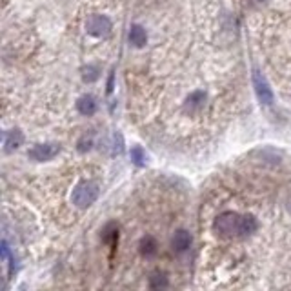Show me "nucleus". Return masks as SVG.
Masks as SVG:
<instances>
[{
  "mask_svg": "<svg viewBox=\"0 0 291 291\" xmlns=\"http://www.w3.org/2000/svg\"><path fill=\"white\" fill-rule=\"evenodd\" d=\"M0 253H2V260L11 259V251H9L8 240H2V244H0Z\"/></svg>",
  "mask_w": 291,
  "mask_h": 291,
  "instance_id": "obj_18",
  "label": "nucleus"
},
{
  "mask_svg": "<svg viewBox=\"0 0 291 291\" xmlns=\"http://www.w3.org/2000/svg\"><path fill=\"white\" fill-rule=\"evenodd\" d=\"M102 242L108 244L113 251L117 249V244H119V226L117 224H108L102 231Z\"/></svg>",
  "mask_w": 291,
  "mask_h": 291,
  "instance_id": "obj_12",
  "label": "nucleus"
},
{
  "mask_svg": "<svg viewBox=\"0 0 291 291\" xmlns=\"http://www.w3.org/2000/svg\"><path fill=\"white\" fill-rule=\"evenodd\" d=\"M113 89H115V71L111 69V73H109V76H108V89H106V93L111 95Z\"/></svg>",
  "mask_w": 291,
  "mask_h": 291,
  "instance_id": "obj_19",
  "label": "nucleus"
},
{
  "mask_svg": "<svg viewBox=\"0 0 291 291\" xmlns=\"http://www.w3.org/2000/svg\"><path fill=\"white\" fill-rule=\"evenodd\" d=\"M111 29H113V22L106 15H91L86 20V31L91 36H96V38L108 36L111 33Z\"/></svg>",
  "mask_w": 291,
  "mask_h": 291,
  "instance_id": "obj_3",
  "label": "nucleus"
},
{
  "mask_svg": "<svg viewBox=\"0 0 291 291\" xmlns=\"http://www.w3.org/2000/svg\"><path fill=\"white\" fill-rule=\"evenodd\" d=\"M169 286L168 273L164 271H153L149 275V289H166Z\"/></svg>",
  "mask_w": 291,
  "mask_h": 291,
  "instance_id": "obj_13",
  "label": "nucleus"
},
{
  "mask_svg": "<svg viewBox=\"0 0 291 291\" xmlns=\"http://www.w3.org/2000/svg\"><path fill=\"white\" fill-rule=\"evenodd\" d=\"M124 153V139L119 131L113 135V155H122Z\"/></svg>",
  "mask_w": 291,
  "mask_h": 291,
  "instance_id": "obj_16",
  "label": "nucleus"
},
{
  "mask_svg": "<svg viewBox=\"0 0 291 291\" xmlns=\"http://www.w3.org/2000/svg\"><path fill=\"white\" fill-rule=\"evenodd\" d=\"M129 157H131V162L139 168H144L146 166V151H144L140 146H133L131 151H129Z\"/></svg>",
  "mask_w": 291,
  "mask_h": 291,
  "instance_id": "obj_15",
  "label": "nucleus"
},
{
  "mask_svg": "<svg viewBox=\"0 0 291 291\" xmlns=\"http://www.w3.org/2000/svg\"><path fill=\"white\" fill-rule=\"evenodd\" d=\"M24 144V133L20 129H11V131L4 133V151L13 153Z\"/></svg>",
  "mask_w": 291,
  "mask_h": 291,
  "instance_id": "obj_9",
  "label": "nucleus"
},
{
  "mask_svg": "<svg viewBox=\"0 0 291 291\" xmlns=\"http://www.w3.org/2000/svg\"><path fill=\"white\" fill-rule=\"evenodd\" d=\"M259 229L253 215H240L237 211H224L213 220V233L222 240H244Z\"/></svg>",
  "mask_w": 291,
  "mask_h": 291,
  "instance_id": "obj_1",
  "label": "nucleus"
},
{
  "mask_svg": "<svg viewBox=\"0 0 291 291\" xmlns=\"http://www.w3.org/2000/svg\"><path fill=\"white\" fill-rule=\"evenodd\" d=\"M128 40L129 44L133 46V48H144V46L148 44V33H146V29L142 28L140 24H131V28H129V33H128Z\"/></svg>",
  "mask_w": 291,
  "mask_h": 291,
  "instance_id": "obj_8",
  "label": "nucleus"
},
{
  "mask_svg": "<svg viewBox=\"0 0 291 291\" xmlns=\"http://www.w3.org/2000/svg\"><path fill=\"white\" fill-rule=\"evenodd\" d=\"M206 99H207V95H206V91H202V89L193 91V93H189V96L186 99V102H184V108H186V111L195 113V111H199V109L204 108Z\"/></svg>",
  "mask_w": 291,
  "mask_h": 291,
  "instance_id": "obj_10",
  "label": "nucleus"
},
{
  "mask_svg": "<svg viewBox=\"0 0 291 291\" xmlns=\"http://www.w3.org/2000/svg\"><path fill=\"white\" fill-rule=\"evenodd\" d=\"M139 251H140V255L146 257V259H151V257H155L157 251H159V244H157V240L153 239L151 235H146L140 239Z\"/></svg>",
  "mask_w": 291,
  "mask_h": 291,
  "instance_id": "obj_11",
  "label": "nucleus"
},
{
  "mask_svg": "<svg viewBox=\"0 0 291 291\" xmlns=\"http://www.w3.org/2000/svg\"><path fill=\"white\" fill-rule=\"evenodd\" d=\"M91 148H93V139H91V137H82V139L76 142V149H79L80 153L89 151Z\"/></svg>",
  "mask_w": 291,
  "mask_h": 291,
  "instance_id": "obj_17",
  "label": "nucleus"
},
{
  "mask_svg": "<svg viewBox=\"0 0 291 291\" xmlns=\"http://www.w3.org/2000/svg\"><path fill=\"white\" fill-rule=\"evenodd\" d=\"M289 211H291V202H289Z\"/></svg>",
  "mask_w": 291,
  "mask_h": 291,
  "instance_id": "obj_20",
  "label": "nucleus"
},
{
  "mask_svg": "<svg viewBox=\"0 0 291 291\" xmlns=\"http://www.w3.org/2000/svg\"><path fill=\"white\" fill-rule=\"evenodd\" d=\"M100 195V186L93 180H84V182H80L75 189H73V195H71V200L76 207L80 209H86L89 207L91 204L96 202Z\"/></svg>",
  "mask_w": 291,
  "mask_h": 291,
  "instance_id": "obj_2",
  "label": "nucleus"
},
{
  "mask_svg": "<svg viewBox=\"0 0 291 291\" xmlns=\"http://www.w3.org/2000/svg\"><path fill=\"white\" fill-rule=\"evenodd\" d=\"M253 88H255V93H257V99L260 100L262 106H271L275 102V95H273V89L269 86V82L266 80V76L255 69L253 71Z\"/></svg>",
  "mask_w": 291,
  "mask_h": 291,
  "instance_id": "obj_4",
  "label": "nucleus"
},
{
  "mask_svg": "<svg viewBox=\"0 0 291 291\" xmlns=\"http://www.w3.org/2000/svg\"><path fill=\"white\" fill-rule=\"evenodd\" d=\"M99 109V102L93 95H82L79 100H76V111L84 117H91L96 113Z\"/></svg>",
  "mask_w": 291,
  "mask_h": 291,
  "instance_id": "obj_7",
  "label": "nucleus"
},
{
  "mask_svg": "<svg viewBox=\"0 0 291 291\" xmlns=\"http://www.w3.org/2000/svg\"><path fill=\"white\" fill-rule=\"evenodd\" d=\"M193 244V237L189 231H186V229H179V231H175V235H173L171 239V247L175 253H186L191 247Z\"/></svg>",
  "mask_w": 291,
  "mask_h": 291,
  "instance_id": "obj_6",
  "label": "nucleus"
},
{
  "mask_svg": "<svg viewBox=\"0 0 291 291\" xmlns=\"http://www.w3.org/2000/svg\"><path fill=\"white\" fill-rule=\"evenodd\" d=\"M100 79V68L95 64H88L86 68H82V80L86 84H93Z\"/></svg>",
  "mask_w": 291,
  "mask_h": 291,
  "instance_id": "obj_14",
  "label": "nucleus"
},
{
  "mask_svg": "<svg viewBox=\"0 0 291 291\" xmlns=\"http://www.w3.org/2000/svg\"><path fill=\"white\" fill-rule=\"evenodd\" d=\"M60 153V146L56 142H44V144H35L28 151V157L35 162H48V160L55 159Z\"/></svg>",
  "mask_w": 291,
  "mask_h": 291,
  "instance_id": "obj_5",
  "label": "nucleus"
}]
</instances>
